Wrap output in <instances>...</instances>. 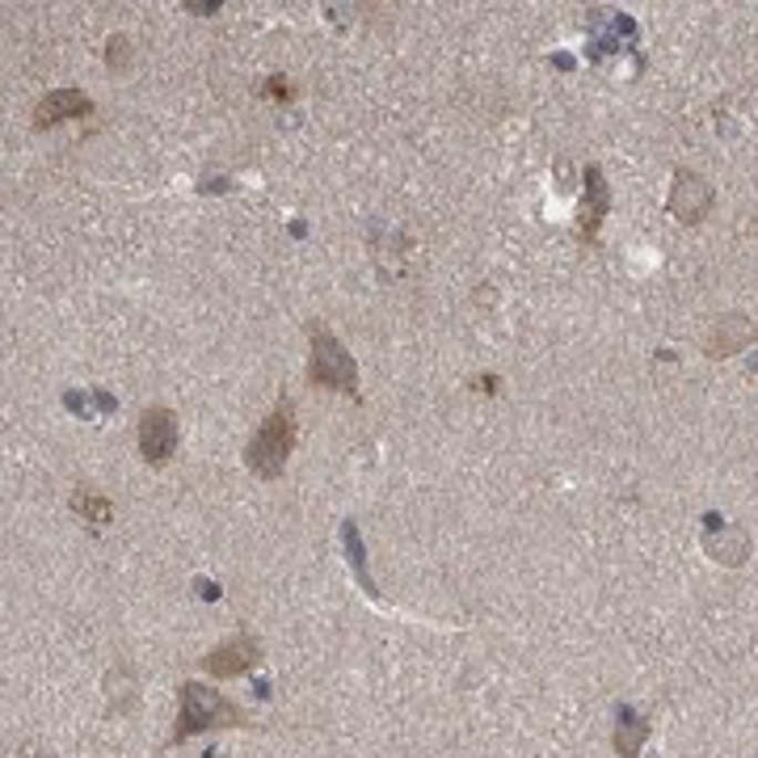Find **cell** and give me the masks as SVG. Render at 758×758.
Here are the masks:
<instances>
[{
    "label": "cell",
    "instance_id": "6da1fadb",
    "mask_svg": "<svg viewBox=\"0 0 758 758\" xmlns=\"http://www.w3.org/2000/svg\"><path fill=\"white\" fill-rule=\"evenodd\" d=\"M177 704H182V713H177V729L168 737V746H182L186 737L207 734V729H253L245 708H236L219 692H207L203 683H182Z\"/></svg>",
    "mask_w": 758,
    "mask_h": 758
},
{
    "label": "cell",
    "instance_id": "7a4b0ae2",
    "mask_svg": "<svg viewBox=\"0 0 758 758\" xmlns=\"http://www.w3.org/2000/svg\"><path fill=\"white\" fill-rule=\"evenodd\" d=\"M291 447H295V404L287 397L274 404V413L262 426H257V434L249 439V451H245V463H249L253 477H262V481H278L283 477V468L291 460Z\"/></svg>",
    "mask_w": 758,
    "mask_h": 758
},
{
    "label": "cell",
    "instance_id": "3957f363",
    "mask_svg": "<svg viewBox=\"0 0 758 758\" xmlns=\"http://www.w3.org/2000/svg\"><path fill=\"white\" fill-rule=\"evenodd\" d=\"M308 341H313V358H308V379L316 388H334L341 397L358 400V367L350 350L334 337L329 325L308 320Z\"/></svg>",
    "mask_w": 758,
    "mask_h": 758
},
{
    "label": "cell",
    "instance_id": "277c9868",
    "mask_svg": "<svg viewBox=\"0 0 758 758\" xmlns=\"http://www.w3.org/2000/svg\"><path fill=\"white\" fill-rule=\"evenodd\" d=\"M177 439H182V426H177V413H173V409H165V404L144 409V418H140V455H144L152 468H161V463L173 460Z\"/></svg>",
    "mask_w": 758,
    "mask_h": 758
},
{
    "label": "cell",
    "instance_id": "5b68a950",
    "mask_svg": "<svg viewBox=\"0 0 758 758\" xmlns=\"http://www.w3.org/2000/svg\"><path fill=\"white\" fill-rule=\"evenodd\" d=\"M262 662V645L253 641L249 632H236L232 641H224L219 649H211L203 657V670L211 678H240V674H253Z\"/></svg>",
    "mask_w": 758,
    "mask_h": 758
},
{
    "label": "cell",
    "instance_id": "8992f818",
    "mask_svg": "<svg viewBox=\"0 0 758 758\" xmlns=\"http://www.w3.org/2000/svg\"><path fill=\"white\" fill-rule=\"evenodd\" d=\"M607 211H611V190H607V182H603V168L590 165L586 168V198H582V215H577V240H582V245H590V240L598 236Z\"/></svg>",
    "mask_w": 758,
    "mask_h": 758
},
{
    "label": "cell",
    "instance_id": "52a82bcc",
    "mask_svg": "<svg viewBox=\"0 0 758 758\" xmlns=\"http://www.w3.org/2000/svg\"><path fill=\"white\" fill-rule=\"evenodd\" d=\"M713 207V186L704 182V177H695L687 168H678L674 173V198H670V211L683 219V224H695V219H704V211Z\"/></svg>",
    "mask_w": 758,
    "mask_h": 758
},
{
    "label": "cell",
    "instance_id": "ba28073f",
    "mask_svg": "<svg viewBox=\"0 0 758 758\" xmlns=\"http://www.w3.org/2000/svg\"><path fill=\"white\" fill-rule=\"evenodd\" d=\"M84 114H93V102L84 98L81 89H55V93H47L34 110V126L47 131V126L55 123H68V119H84Z\"/></svg>",
    "mask_w": 758,
    "mask_h": 758
},
{
    "label": "cell",
    "instance_id": "9c48e42d",
    "mask_svg": "<svg viewBox=\"0 0 758 758\" xmlns=\"http://www.w3.org/2000/svg\"><path fill=\"white\" fill-rule=\"evenodd\" d=\"M746 341H755V325H750L746 316H725V320L716 325V334L708 337V355L725 358V355H734L737 346H746Z\"/></svg>",
    "mask_w": 758,
    "mask_h": 758
},
{
    "label": "cell",
    "instance_id": "30bf717a",
    "mask_svg": "<svg viewBox=\"0 0 758 758\" xmlns=\"http://www.w3.org/2000/svg\"><path fill=\"white\" fill-rule=\"evenodd\" d=\"M72 510L81 514L84 523H93V526H105L110 519H114V502L102 498V493H93L89 484H81V489L72 493Z\"/></svg>",
    "mask_w": 758,
    "mask_h": 758
},
{
    "label": "cell",
    "instance_id": "8fae6325",
    "mask_svg": "<svg viewBox=\"0 0 758 758\" xmlns=\"http://www.w3.org/2000/svg\"><path fill=\"white\" fill-rule=\"evenodd\" d=\"M645 734H649V725H645V720H636V716L624 708V713H619V734H615V750H619L624 758H636V746H641V737H645Z\"/></svg>",
    "mask_w": 758,
    "mask_h": 758
},
{
    "label": "cell",
    "instance_id": "7c38bea8",
    "mask_svg": "<svg viewBox=\"0 0 758 758\" xmlns=\"http://www.w3.org/2000/svg\"><path fill=\"white\" fill-rule=\"evenodd\" d=\"M341 544H346V552H350V568L358 573V582H362V590L376 598V582H371V573H367V561H362V544H358V526L346 523L341 526Z\"/></svg>",
    "mask_w": 758,
    "mask_h": 758
},
{
    "label": "cell",
    "instance_id": "4fadbf2b",
    "mask_svg": "<svg viewBox=\"0 0 758 758\" xmlns=\"http://www.w3.org/2000/svg\"><path fill=\"white\" fill-rule=\"evenodd\" d=\"M105 51H110V55H105L110 68H126V39L123 34H114V39L105 42Z\"/></svg>",
    "mask_w": 758,
    "mask_h": 758
},
{
    "label": "cell",
    "instance_id": "5bb4252c",
    "mask_svg": "<svg viewBox=\"0 0 758 758\" xmlns=\"http://www.w3.org/2000/svg\"><path fill=\"white\" fill-rule=\"evenodd\" d=\"M266 93H270V98H295V84L287 81V76H270Z\"/></svg>",
    "mask_w": 758,
    "mask_h": 758
},
{
    "label": "cell",
    "instance_id": "9a60e30c",
    "mask_svg": "<svg viewBox=\"0 0 758 758\" xmlns=\"http://www.w3.org/2000/svg\"><path fill=\"white\" fill-rule=\"evenodd\" d=\"M477 392H498V379H493V376H489V379H477Z\"/></svg>",
    "mask_w": 758,
    "mask_h": 758
}]
</instances>
